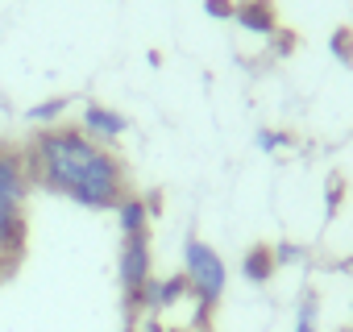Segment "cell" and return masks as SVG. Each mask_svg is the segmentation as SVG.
<instances>
[{
    "label": "cell",
    "mask_w": 353,
    "mask_h": 332,
    "mask_svg": "<svg viewBox=\"0 0 353 332\" xmlns=\"http://www.w3.org/2000/svg\"><path fill=\"white\" fill-rule=\"evenodd\" d=\"M26 166L38 187L59 191L79 208L117 212V204L129 196L125 162L108 145L92 141L79 125H50L34 133L26 145Z\"/></svg>",
    "instance_id": "1"
},
{
    "label": "cell",
    "mask_w": 353,
    "mask_h": 332,
    "mask_svg": "<svg viewBox=\"0 0 353 332\" xmlns=\"http://www.w3.org/2000/svg\"><path fill=\"white\" fill-rule=\"evenodd\" d=\"M183 278L192 287V295L204 303V307H216L225 299V287H229V270H225V258L200 241L196 233L183 241Z\"/></svg>",
    "instance_id": "2"
},
{
    "label": "cell",
    "mask_w": 353,
    "mask_h": 332,
    "mask_svg": "<svg viewBox=\"0 0 353 332\" xmlns=\"http://www.w3.org/2000/svg\"><path fill=\"white\" fill-rule=\"evenodd\" d=\"M154 258H150V233H129L121 241V287H125V307H133V299L141 295V287L154 278L150 274Z\"/></svg>",
    "instance_id": "3"
},
{
    "label": "cell",
    "mask_w": 353,
    "mask_h": 332,
    "mask_svg": "<svg viewBox=\"0 0 353 332\" xmlns=\"http://www.w3.org/2000/svg\"><path fill=\"white\" fill-rule=\"evenodd\" d=\"M30 187H34V179H30V166H26V149L0 145V204L21 208Z\"/></svg>",
    "instance_id": "4"
},
{
    "label": "cell",
    "mask_w": 353,
    "mask_h": 332,
    "mask_svg": "<svg viewBox=\"0 0 353 332\" xmlns=\"http://www.w3.org/2000/svg\"><path fill=\"white\" fill-rule=\"evenodd\" d=\"M79 129L92 137V141H100V145H112L117 137H125L129 133V116L125 112H117V108H108V104H83V112H79Z\"/></svg>",
    "instance_id": "5"
},
{
    "label": "cell",
    "mask_w": 353,
    "mask_h": 332,
    "mask_svg": "<svg viewBox=\"0 0 353 332\" xmlns=\"http://www.w3.org/2000/svg\"><path fill=\"white\" fill-rule=\"evenodd\" d=\"M245 34H262L274 38L279 17H274V0H237V17H233Z\"/></svg>",
    "instance_id": "6"
},
{
    "label": "cell",
    "mask_w": 353,
    "mask_h": 332,
    "mask_svg": "<svg viewBox=\"0 0 353 332\" xmlns=\"http://www.w3.org/2000/svg\"><path fill=\"white\" fill-rule=\"evenodd\" d=\"M26 249V212L13 204H0V258L17 262Z\"/></svg>",
    "instance_id": "7"
},
{
    "label": "cell",
    "mask_w": 353,
    "mask_h": 332,
    "mask_svg": "<svg viewBox=\"0 0 353 332\" xmlns=\"http://www.w3.org/2000/svg\"><path fill=\"white\" fill-rule=\"evenodd\" d=\"M274 270H279V266H274V249H270V245L258 241V245H250V249L241 253V278H245V282L262 287V282L274 278Z\"/></svg>",
    "instance_id": "8"
},
{
    "label": "cell",
    "mask_w": 353,
    "mask_h": 332,
    "mask_svg": "<svg viewBox=\"0 0 353 332\" xmlns=\"http://www.w3.org/2000/svg\"><path fill=\"white\" fill-rule=\"evenodd\" d=\"M117 220H121V233H150V212H145V200L141 196H125L117 204Z\"/></svg>",
    "instance_id": "9"
},
{
    "label": "cell",
    "mask_w": 353,
    "mask_h": 332,
    "mask_svg": "<svg viewBox=\"0 0 353 332\" xmlns=\"http://www.w3.org/2000/svg\"><path fill=\"white\" fill-rule=\"evenodd\" d=\"M67 108H71V96H50V100H42V104L26 108V121H30V125L50 129V125H59V116H63Z\"/></svg>",
    "instance_id": "10"
},
{
    "label": "cell",
    "mask_w": 353,
    "mask_h": 332,
    "mask_svg": "<svg viewBox=\"0 0 353 332\" xmlns=\"http://www.w3.org/2000/svg\"><path fill=\"white\" fill-rule=\"evenodd\" d=\"M316 307H320L316 291H303L299 311H295V332H316Z\"/></svg>",
    "instance_id": "11"
},
{
    "label": "cell",
    "mask_w": 353,
    "mask_h": 332,
    "mask_svg": "<svg viewBox=\"0 0 353 332\" xmlns=\"http://www.w3.org/2000/svg\"><path fill=\"white\" fill-rule=\"evenodd\" d=\"M328 50H332V59H336V63L353 67V30H349V25H345V30H336V34H332V42H328Z\"/></svg>",
    "instance_id": "12"
},
{
    "label": "cell",
    "mask_w": 353,
    "mask_h": 332,
    "mask_svg": "<svg viewBox=\"0 0 353 332\" xmlns=\"http://www.w3.org/2000/svg\"><path fill=\"white\" fill-rule=\"evenodd\" d=\"M287 145H291V133H279V129H262L258 133V149H266V154H279Z\"/></svg>",
    "instance_id": "13"
},
{
    "label": "cell",
    "mask_w": 353,
    "mask_h": 332,
    "mask_svg": "<svg viewBox=\"0 0 353 332\" xmlns=\"http://www.w3.org/2000/svg\"><path fill=\"white\" fill-rule=\"evenodd\" d=\"M204 13L216 21H233L237 17V0H204Z\"/></svg>",
    "instance_id": "14"
},
{
    "label": "cell",
    "mask_w": 353,
    "mask_h": 332,
    "mask_svg": "<svg viewBox=\"0 0 353 332\" xmlns=\"http://www.w3.org/2000/svg\"><path fill=\"white\" fill-rule=\"evenodd\" d=\"M274 249V266H295L299 258H303V249L295 245V241H279V245H270Z\"/></svg>",
    "instance_id": "15"
},
{
    "label": "cell",
    "mask_w": 353,
    "mask_h": 332,
    "mask_svg": "<svg viewBox=\"0 0 353 332\" xmlns=\"http://www.w3.org/2000/svg\"><path fill=\"white\" fill-rule=\"evenodd\" d=\"M341 196H345V183H341V179H332V191H328V216L341 208Z\"/></svg>",
    "instance_id": "16"
},
{
    "label": "cell",
    "mask_w": 353,
    "mask_h": 332,
    "mask_svg": "<svg viewBox=\"0 0 353 332\" xmlns=\"http://www.w3.org/2000/svg\"><path fill=\"white\" fill-rule=\"evenodd\" d=\"M145 212H150V220L162 212V196H158V191H154V196H145Z\"/></svg>",
    "instance_id": "17"
},
{
    "label": "cell",
    "mask_w": 353,
    "mask_h": 332,
    "mask_svg": "<svg viewBox=\"0 0 353 332\" xmlns=\"http://www.w3.org/2000/svg\"><path fill=\"white\" fill-rule=\"evenodd\" d=\"M13 266H17V262H5V258H0V278H5V274H13Z\"/></svg>",
    "instance_id": "18"
},
{
    "label": "cell",
    "mask_w": 353,
    "mask_h": 332,
    "mask_svg": "<svg viewBox=\"0 0 353 332\" xmlns=\"http://www.w3.org/2000/svg\"><path fill=\"white\" fill-rule=\"evenodd\" d=\"M145 332H174V328H158V324H150V328H145Z\"/></svg>",
    "instance_id": "19"
}]
</instances>
